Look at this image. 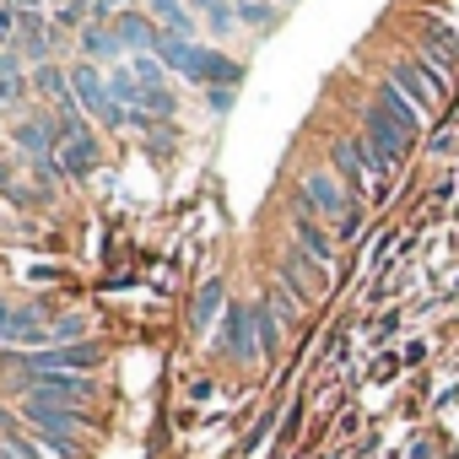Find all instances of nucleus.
I'll return each mask as SVG.
<instances>
[{"mask_svg":"<svg viewBox=\"0 0 459 459\" xmlns=\"http://www.w3.org/2000/svg\"><path fill=\"white\" fill-rule=\"evenodd\" d=\"M152 22L173 39H189L195 33V12H189V0H152Z\"/></svg>","mask_w":459,"mask_h":459,"instance_id":"9b49d317","label":"nucleus"},{"mask_svg":"<svg viewBox=\"0 0 459 459\" xmlns=\"http://www.w3.org/2000/svg\"><path fill=\"white\" fill-rule=\"evenodd\" d=\"M130 76H135L141 87H168V65H162L157 55H135V60H130Z\"/></svg>","mask_w":459,"mask_h":459,"instance_id":"6ab92c4d","label":"nucleus"},{"mask_svg":"<svg viewBox=\"0 0 459 459\" xmlns=\"http://www.w3.org/2000/svg\"><path fill=\"white\" fill-rule=\"evenodd\" d=\"M114 39H119L125 49H135V55H157V39H162V28H157L152 17L119 12V17H114Z\"/></svg>","mask_w":459,"mask_h":459,"instance_id":"0eeeda50","label":"nucleus"},{"mask_svg":"<svg viewBox=\"0 0 459 459\" xmlns=\"http://www.w3.org/2000/svg\"><path fill=\"white\" fill-rule=\"evenodd\" d=\"M98 362V346H49V351H33L28 357V373H92Z\"/></svg>","mask_w":459,"mask_h":459,"instance_id":"39448f33","label":"nucleus"},{"mask_svg":"<svg viewBox=\"0 0 459 459\" xmlns=\"http://www.w3.org/2000/svg\"><path fill=\"white\" fill-rule=\"evenodd\" d=\"M28 400H49V405H87L92 400V373H28L22 378Z\"/></svg>","mask_w":459,"mask_h":459,"instance_id":"f03ea898","label":"nucleus"},{"mask_svg":"<svg viewBox=\"0 0 459 459\" xmlns=\"http://www.w3.org/2000/svg\"><path fill=\"white\" fill-rule=\"evenodd\" d=\"M394 87H400V92H405V98H411L416 108H421V103H437V98L427 92V82L416 76V65H400V71H394Z\"/></svg>","mask_w":459,"mask_h":459,"instance_id":"412c9836","label":"nucleus"},{"mask_svg":"<svg viewBox=\"0 0 459 459\" xmlns=\"http://www.w3.org/2000/svg\"><path fill=\"white\" fill-rule=\"evenodd\" d=\"M22 416L44 437H76L87 427V405H49V400H22Z\"/></svg>","mask_w":459,"mask_h":459,"instance_id":"7ed1b4c3","label":"nucleus"},{"mask_svg":"<svg viewBox=\"0 0 459 459\" xmlns=\"http://www.w3.org/2000/svg\"><path fill=\"white\" fill-rule=\"evenodd\" d=\"M39 87H44L49 98H60V103L71 98V92H65V87H71V76H65L60 65H39Z\"/></svg>","mask_w":459,"mask_h":459,"instance_id":"4be33fe9","label":"nucleus"},{"mask_svg":"<svg viewBox=\"0 0 459 459\" xmlns=\"http://www.w3.org/2000/svg\"><path fill=\"white\" fill-rule=\"evenodd\" d=\"M216 6H227V0H189V12H205V17H211Z\"/></svg>","mask_w":459,"mask_h":459,"instance_id":"c85d7f7f","label":"nucleus"},{"mask_svg":"<svg viewBox=\"0 0 459 459\" xmlns=\"http://www.w3.org/2000/svg\"><path fill=\"white\" fill-rule=\"evenodd\" d=\"M141 92H146V87H141L125 65H114V76H108V103H119V108L130 114V108H141Z\"/></svg>","mask_w":459,"mask_h":459,"instance_id":"2eb2a0df","label":"nucleus"},{"mask_svg":"<svg viewBox=\"0 0 459 459\" xmlns=\"http://www.w3.org/2000/svg\"><path fill=\"white\" fill-rule=\"evenodd\" d=\"M44 341H49V330H44L39 308H12V325H6L0 346H44Z\"/></svg>","mask_w":459,"mask_h":459,"instance_id":"9d476101","label":"nucleus"},{"mask_svg":"<svg viewBox=\"0 0 459 459\" xmlns=\"http://www.w3.org/2000/svg\"><path fill=\"white\" fill-rule=\"evenodd\" d=\"M227 357H238V362H249L255 351H260V341H255V308H244V303H227Z\"/></svg>","mask_w":459,"mask_h":459,"instance_id":"423d86ee","label":"nucleus"},{"mask_svg":"<svg viewBox=\"0 0 459 459\" xmlns=\"http://www.w3.org/2000/svg\"><path fill=\"white\" fill-rule=\"evenodd\" d=\"M92 168H98V146H92V135H65V141H60V157H55V173L87 178Z\"/></svg>","mask_w":459,"mask_h":459,"instance_id":"1a4fd4ad","label":"nucleus"},{"mask_svg":"<svg viewBox=\"0 0 459 459\" xmlns=\"http://www.w3.org/2000/svg\"><path fill=\"white\" fill-rule=\"evenodd\" d=\"M427 60H432V65H437V71H443V76H448V71H454V65H459V49H454V39H448V33H443V28H437V33H432V39H427Z\"/></svg>","mask_w":459,"mask_h":459,"instance_id":"a211bd4d","label":"nucleus"},{"mask_svg":"<svg viewBox=\"0 0 459 459\" xmlns=\"http://www.w3.org/2000/svg\"><path fill=\"white\" fill-rule=\"evenodd\" d=\"M238 22H249V28H271L276 12L265 6V0H238Z\"/></svg>","mask_w":459,"mask_h":459,"instance_id":"5701e85b","label":"nucleus"},{"mask_svg":"<svg viewBox=\"0 0 459 459\" xmlns=\"http://www.w3.org/2000/svg\"><path fill=\"white\" fill-rule=\"evenodd\" d=\"M276 319H281V314L271 308V298H265V303H255V341H260V351H265V357L281 346V325H276Z\"/></svg>","mask_w":459,"mask_h":459,"instance_id":"dca6fc26","label":"nucleus"},{"mask_svg":"<svg viewBox=\"0 0 459 459\" xmlns=\"http://www.w3.org/2000/svg\"><path fill=\"white\" fill-rule=\"evenodd\" d=\"M0 184H6V168H0Z\"/></svg>","mask_w":459,"mask_h":459,"instance_id":"2f4dec72","label":"nucleus"},{"mask_svg":"<svg viewBox=\"0 0 459 459\" xmlns=\"http://www.w3.org/2000/svg\"><path fill=\"white\" fill-rule=\"evenodd\" d=\"M92 12H98V17H108V12H125V0H92Z\"/></svg>","mask_w":459,"mask_h":459,"instance_id":"cd10ccee","label":"nucleus"},{"mask_svg":"<svg viewBox=\"0 0 459 459\" xmlns=\"http://www.w3.org/2000/svg\"><path fill=\"white\" fill-rule=\"evenodd\" d=\"M303 195H308V205H314V211H325V216H335V221H346V216H351V200H346V189H341V178H335V173L308 168V173H303Z\"/></svg>","mask_w":459,"mask_h":459,"instance_id":"20e7f679","label":"nucleus"},{"mask_svg":"<svg viewBox=\"0 0 459 459\" xmlns=\"http://www.w3.org/2000/svg\"><path fill=\"white\" fill-rule=\"evenodd\" d=\"M330 157H335V168H341V178H346L351 189H362V184H368V157H362V146H357V141H335V146H330Z\"/></svg>","mask_w":459,"mask_h":459,"instance_id":"f8f14e48","label":"nucleus"},{"mask_svg":"<svg viewBox=\"0 0 459 459\" xmlns=\"http://www.w3.org/2000/svg\"><path fill=\"white\" fill-rule=\"evenodd\" d=\"M71 87H76V103H82V108H92L103 125H114V130H119V125H130V114H125L119 103H108V76H98V65H92V60H76V65H71Z\"/></svg>","mask_w":459,"mask_h":459,"instance_id":"f257e3e1","label":"nucleus"},{"mask_svg":"<svg viewBox=\"0 0 459 459\" xmlns=\"http://www.w3.org/2000/svg\"><path fill=\"white\" fill-rule=\"evenodd\" d=\"M6 427H12V416H6V411H0V432H6Z\"/></svg>","mask_w":459,"mask_h":459,"instance_id":"7c9ffc66","label":"nucleus"},{"mask_svg":"<svg viewBox=\"0 0 459 459\" xmlns=\"http://www.w3.org/2000/svg\"><path fill=\"white\" fill-rule=\"evenodd\" d=\"M141 108H152V114L168 119V114H173V92H168V87H146V92H141Z\"/></svg>","mask_w":459,"mask_h":459,"instance_id":"b1692460","label":"nucleus"},{"mask_svg":"<svg viewBox=\"0 0 459 459\" xmlns=\"http://www.w3.org/2000/svg\"><path fill=\"white\" fill-rule=\"evenodd\" d=\"M373 108H378V114H389V119H394V125H400L405 135H416V130H421V108H416V103H411V98H405V92H400L394 82H384V87H378Z\"/></svg>","mask_w":459,"mask_h":459,"instance_id":"6e6552de","label":"nucleus"},{"mask_svg":"<svg viewBox=\"0 0 459 459\" xmlns=\"http://www.w3.org/2000/svg\"><path fill=\"white\" fill-rule=\"evenodd\" d=\"M211 108H216V114L233 108V87H211Z\"/></svg>","mask_w":459,"mask_h":459,"instance_id":"bb28decb","label":"nucleus"},{"mask_svg":"<svg viewBox=\"0 0 459 459\" xmlns=\"http://www.w3.org/2000/svg\"><path fill=\"white\" fill-rule=\"evenodd\" d=\"M292 227H298V244L314 255V265H330V238L319 233V221H314V211H298L292 216Z\"/></svg>","mask_w":459,"mask_h":459,"instance_id":"ddd939ff","label":"nucleus"},{"mask_svg":"<svg viewBox=\"0 0 459 459\" xmlns=\"http://www.w3.org/2000/svg\"><path fill=\"white\" fill-rule=\"evenodd\" d=\"M55 141H60V135H55L44 119H28V125H17V146H22V152H33L44 168H49V146H55Z\"/></svg>","mask_w":459,"mask_h":459,"instance_id":"4468645a","label":"nucleus"},{"mask_svg":"<svg viewBox=\"0 0 459 459\" xmlns=\"http://www.w3.org/2000/svg\"><path fill=\"white\" fill-rule=\"evenodd\" d=\"M6 325H12V303H0V341H6Z\"/></svg>","mask_w":459,"mask_h":459,"instance_id":"c756f323","label":"nucleus"},{"mask_svg":"<svg viewBox=\"0 0 459 459\" xmlns=\"http://www.w3.org/2000/svg\"><path fill=\"white\" fill-rule=\"evenodd\" d=\"M82 335H87V325H82V319H71V314L49 325V341H76V346H82Z\"/></svg>","mask_w":459,"mask_h":459,"instance_id":"393cba45","label":"nucleus"},{"mask_svg":"<svg viewBox=\"0 0 459 459\" xmlns=\"http://www.w3.org/2000/svg\"><path fill=\"white\" fill-rule=\"evenodd\" d=\"M17 98H22V76L12 65V71H0V103H17Z\"/></svg>","mask_w":459,"mask_h":459,"instance_id":"a878e982","label":"nucleus"},{"mask_svg":"<svg viewBox=\"0 0 459 459\" xmlns=\"http://www.w3.org/2000/svg\"><path fill=\"white\" fill-rule=\"evenodd\" d=\"M227 303V287L221 281H205L200 287V298H195V308H189V319H195V330H205L211 319H216V308Z\"/></svg>","mask_w":459,"mask_h":459,"instance_id":"f3484780","label":"nucleus"},{"mask_svg":"<svg viewBox=\"0 0 459 459\" xmlns=\"http://www.w3.org/2000/svg\"><path fill=\"white\" fill-rule=\"evenodd\" d=\"M82 55H87V60H119V39L103 33V28H92V33L82 39Z\"/></svg>","mask_w":459,"mask_h":459,"instance_id":"aec40b11","label":"nucleus"}]
</instances>
